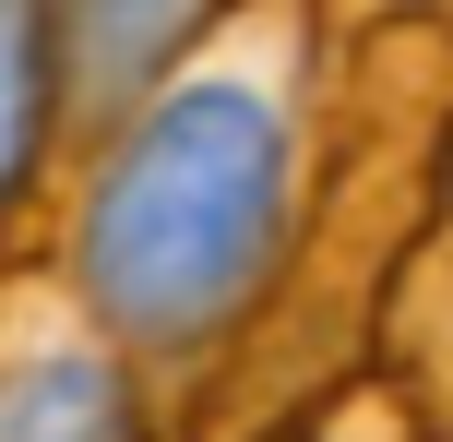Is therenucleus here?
Here are the masks:
<instances>
[{"label": "nucleus", "instance_id": "5", "mask_svg": "<svg viewBox=\"0 0 453 442\" xmlns=\"http://www.w3.org/2000/svg\"><path fill=\"white\" fill-rule=\"evenodd\" d=\"M311 442H370V430H311Z\"/></svg>", "mask_w": 453, "mask_h": 442}, {"label": "nucleus", "instance_id": "4", "mask_svg": "<svg viewBox=\"0 0 453 442\" xmlns=\"http://www.w3.org/2000/svg\"><path fill=\"white\" fill-rule=\"evenodd\" d=\"M60 167V84H48V0H0V239Z\"/></svg>", "mask_w": 453, "mask_h": 442}, {"label": "nucleus", "instance_id": "3", "mask_svg": "<svg viewBox=\"0 0 453 442\" xmlns=\"http://www.w3.org/2000/svg\"><path fill=\"white\" fill-rule=\"evenodd\" d=\"M226 24V0H48V84H60V167L108 143L167 72Z\"/></svg>", "mask_w": 453, "mask_h": 442}, {"label": "nucleus", "instance_id": "2", "mask_svg": "<svg viewBox=\"0 0 453 442\" xmlns=\"http://www.w3.org/2000/svg\"><path fill=\"white\" fill-rule=\"evenodd\" d=\"M0 442H143V371L48 263L0 275Z\"/></svg>", "mask_w": 453, "mask_h": 442}, {"label": "nucleus", "instance_id": "1", "mask_svg": "<svg viewBox=\"0 0 453 442\" xmlns=\"http://www.w3.org/2000/svg\"><path fill=\"white\" fill-rule=\"evenodd\" d=\"M298 239V48L226 12L108 143L48 191V275L132 371H191L263 311Z\"/></svg>", "mask_w": 453, "mask_h": 442}]
</instances>
